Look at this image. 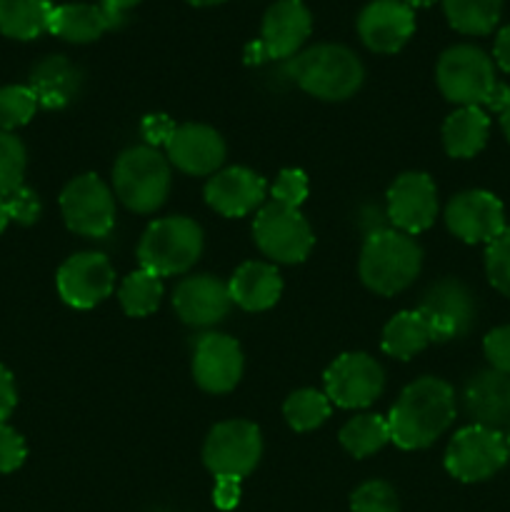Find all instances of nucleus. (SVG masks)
Segmentation results:
<instances>
[{"label":"nucleus","instance_id":"ddd939ff","mask_svg":"<svg viewBox=\"0 0 510 512\" xmlns=\"http://www.w3.org/2000/svg\"><path fill=\"white\" fill-rule=\"evenodd\" d=\"M323 383L330 403L345 410H360L383 395L385 370L368 353H345L330 363Z\"/></svg>","mask_w":510,"mask_h":512},{"label":"nucleus","instance_id":"9b49d317","mask_svg":"<svg viewBox=\"0 0 510 512\" xmlns=\"http://www.w3.org/2000/svg\"><path fill=\"white\" fill-rule=\"evenodd\" d=\"M60 213L75 235L105 238L115 228V193L95 173H83L60 193Z\"/></svg>","mask_w":510,"mask_h":512},{"label":"nucleus","instance_id":"bb28decb","mask_svg":"<svg viewBox=\"0 0 510 512\" xmlns=\"http://www.w3.org/2000/svg\"><path fill=\"white\" fill-rule=\"evenodd\" d=\"M430 343H433V333H430V325L425 323L418 310H403V313L393 315L385 323L383 338H380L383 353L398 360L415 358Z\"/></svg>","mask_w":510,"mask_h":512},{"label":"nucleus","instance_id":"3c124183","mask_svg":"<svg viewBox=\"0 0 510 512\" xmlns=\"http://www.w3.org/2000/svg\"><path fill=\"white\" fill-rule=\"evenodd\" d=\"M405 5H410V8H428V5H433L435 0H403Z\"/></svg>","mask_w":510,"mask_h":512},{"label":"nucleus","instance_id":"412c9836","mask_svg":"<svg viewBox=\"0 0 510 512\" xmlns=\"http://www.w3.org/2000/svg\"><path fill=\"white\" fill-rule=\"evenodd\" d=\"M268 193V183L255 170L233 165L223 168L205 183V203L223 218H243L260 208Z\"/></svg>","mask_w":510,"mask_h":512},{"label":"nucleus","instance_id":"6ab92c4d","mask_svg":"<svg viewBox=\"0 0 510 512\" xmlns=\"http://www.w3.org/2000/svg\"><path fill=\"white\" fill-rule=\"evenodd\" d=\"M415 33V13L403 0H370L358 15V35L373 53L393 55Z\"/></svg>","mask_w":510,"mask_h":512},{"label":"nucleus","instance_id":"a19ab883","mask_svg":"<svg viewBox=\"0 0 510 512\" xmlns=\"http://www.w3.org/2000/svg\"><path fill=\"white\" fill-rule=\"evenodd\" d=\"M173 130H175V123L168 118V115H145L143 123H140V135H143L145 145H150V148L168 145Z\"/></svg>","mask_w":510,"mask_h":512},{"label":"nucleus","instance_id":"72a5a7b5","mask_svg":"<svg viewBox=\"0 0 510 512\" xmlns=\"http://www.w3.org/2000/svg\"><path fill=\"white\" fill-rule=\"evenodd\" d=\"M25 168H28V153L23 140L0 130V198L15 193L23 185Z\"/></svg>","mask_w":510,"mask_h":512},{"label":"nucleus","instance_id":"c85d7f7f","mask_svg":"<svg viewBox=\"0 0 510 512\" xmlns=\"http://www.w3.org/2000/svg\"><path fill=\"white\" fill-rule=\"evenodd\" d=\"M450 28L463 35H488L503 15V0H443Z\"/></svg>","mask_w":510,"mask_h":512},{"label":"nucleus","instance_id":"c9c22d12","mask_svg":"<svg viewBox=\"0 0 510 512\" xmlns=\"http://www.w3.org/2000/svg\"><path fill=\"white\" fill-rule=\"evenodd\" d=\"M485 275L490 285L505 298H510V228L500 238L488 243L485 250Z\"/></svg>","mask_w":510,"mask_h":512},{"label":"nucleus","instance_id":"8fccbe9b","mask_svg":"<svg viewBox=\"0 0 510 512\" xmlns=\"http://www.w3.org/2000/svg\"><path fill=\"white\" fill-rule=\"evenodd\" d=\"M185 3L195 5V8H210V5H220L225 3V0H185Z\"/></svg>","mask_w":510,"mask_h":512},{"label":"nucleus","instance_id":"cd10ccee","mask_svg":"<svg viewBox=\"0 0 510 512\" xmlns=\"http://www.w3.org/2000/svg\"><path fill=\"white\" fill-rule=\"evenodd\" d=\"M55 5L50 0H0V33L15 40H35L50 33Z\"/></svg>","mask_w":510,"mask_h":512},{"label":"nucleus","instance_id":"7c9ffc66","mask_svg":"<svg viewBox=\"0 0 510 512\" xmlns=\"http://www.w3.org/2000/svg\"><path fill=\"white\" fill-rule=\"evenodd\" d=\"M163 295V278L145 268L133 270L128 278H123V283L118 288L120 308L130 318H145V315L155 313L160 308V303H163Z\"/></svg>","mask_w":510,"mask_h":512},{"label":"nucleus","instance_id":"c03bdc74","mask_svg":"<svg viewBox=\"0 0 510 512\" xmlns=\"http://www.w3.org/2000/svg\"><path fill=\"white\" fill-rule=\"evenodd\" d=\"M493 58H495V65L510 75V25H505V28L495 35Z\"/></svg>","mask_w":510,"mask_h":512},{"label":"nucleus","instance_id":"4468645a","mask_svg":"<svg viewBox=\"0 0 510 512\" xmlns=\"http://www.w3.org/2000/svg\"><path fill=\"white\" fill-rule=\"evenodd\" d=\"M385 218L405 235L425 233L438 218V190L428 173L398 175L385 195Z\"/></svg>","mask_w":510,"mask_h":512},{"label":"nucleus","instance_id":"2f4dec72","mask_svg":"<svg viewBox=\"0 0 510 512\" xmlns=\"http://www.w3.org/2000/svg\"><path fill=\"white\" fill-rule=\"evenodd\" d=\"M330 405L333 403L328 400V395L320 393V390H295V393L288 395V400L283 403L285 423H288L295 433H310V430L320 428V425L330 418Z\"/></svg>","mask_w":510,"mask_h":512},{"label":"nucleus","instance_id":"2eb2a0df","mask_svg":"<svg viewBox=\"0 0 510 512\" xmlns=\"http://www.w3.org/2000/svg\"><path fill=\"white\" fill-rule=\"evenodd\" d=\"M445 225L463 243H493L505 233V208L488 190H463L445 205Z\"/></svg>","mask_w":510,"mask_h":512},{"label":"nucleus","instance_id":"ea45409f","mask_svg":"<svg viewBox=\"0 0 510 512\" xmlns=\"http://www.w3.org/2000/svg\"><path fill=\"white\" fill-rule=\"evenodd\" d=\"M483 353L490 368L510 375V325H500L485 335Z\"/></svg>","mask_w":510,"mask_h":512},{"label":"nucleus","instance_id":"603ef678","mask_svg":"<svg viewBox=\"0 0 510 512\" xmlns=\"http://www.w3.org/2000/svg\"><path fill=\"white\" fill-rule=\"evenodd\" d=\"M505 445H508V455H510V428H508V433H505Z\"/></svg>","mask_w":510,"mask_h":512},{"label":"nucleus","instance_id":"a18cd8bd","mask_svg":"<svg viewBox=\"0 0 510 512\" xmlns=\"http://www.w3.org/2000/svg\"><path fill=\"white\" fill-rule=\"evenodd\" d=\"M508 108H510V88L498 80V83L493 85V90H490L488 100L483 103V110H490V113L503 115Z\"/></svg>","mask_w":510,"mask_h":512},{"label":"nucleus","instance_id":"09e8293b","mask_svg":"<svg viewBox=\"0 0 510 512\" xmlns=\"http://www.w3.org/2000/svg\"><path fill=\"white\" fill-rule=\"evenodd\" d=\"M8 223H10V218H8V210H5V200L0 198V233L8 228Z\"/></svg>","mask_w":510,"mask_h":512},{"label":"nucleus","instance_id":"f03ea898","mask_svg":"<svg viewBox=\"0 0 510 512\" xmlns=\"http://www.w3.org/2000/svg\"><path fill=\"white\" fill-rule=\"evenodd\" d=\"M285 73L300 90L328 103L353 98L365 80L358 55L338 43H320L300 50L288 60Z\"/></svg>","mask_w":510,"mask_h":512},{"label":"nucleus","instance_id":"4be33fe9","mask_svg":"<svg viewBox=\"0 0 510 512\" xmlns=\"http://www.w3.org/2000/svg\"><path fill=\"white\" fill-rule=\"evenodd\" d=\"M463 403L475 425L490 430L510 428V375L500 370H480L465 383Z\"/></svg>","mask_w":510,"mask_h":512},{"label":"nucleus","instance_id":"6e6552de","mask_svg":"<svg viewBox=\"0 0 510 512\" xmlns=\"http://www.w3.org/2000/svg\"><path fill=\"white\" fill-rule=\"evenodd\" d=\"M263 458V435L250 420H225L210 428L203 445V463L215 478L243 480Z\"/></svg>","mask_w":510,"mask_h":512},{"label":"nucleus","instance_id":"39448f33","mask_svg":"<svg viewBox=\"0 0 510 512\" xmlns=\"http://www.w3.org/2000/svg\"><path fill=\"white\" fill-rule=\"evenodd\" d=\"M203 245V228L193 218L170 215V218L153 220L138 243L140 268L150 270L160 278L183 275L198 263L203 255Z\"/></svg>","mask_w":510,"mask_h":512},{"label":"nucleus","instance_id":"b1692460","mask_svg":"<svg viewBox=\"0 0 510 512\" xmlns=\"http://www.w3.org/2000/svg\"><path fill=\"white\" fill-rule=\"evenodd\" d=\"M83 85L78 65L70 63L65 55H48L30 70L28 88L38 98L40 108L58 110L73 103Z\"/></svg>","mask_w":510,"mask_h":512},{"label":"nucleus","instance_id":"49530a36","mask_svg":"<svg viewBox=\"0 0 510 512\" xmlns=\"http://www.w3.org/2000/svg\"><path fill=\"white\" fill-rule=\"evenodd\" d=\"M138 3L140 0H100V5L118 20H125V13H128L130 8H135Z\"/></svg>","mask_w":510,"mask_h":512},{"label":"nucleus","instance_id":"37998d69","mask_svg":"<svg viewBox=\"0 0 510 512\" xmlns=\"http://www.w3.org/2000/svg\"><path fill=\"white\" fill-rule=\"evenodd\" d=\"M18 405V388H15V378L5 365H0V423L10 418V413Z\"/></svg>","mask_w":510,"mask_h":512},{"label":"nucleus","instance_id":"423d86ee","mask_svg":"<svg viewBox=\"0 0 510 512\" xmlns=\"http://www.w3.org/2000/svg\"><path fill=\"white\" fill-rule=\"evenodd\" d=\"M435 83L445 100L460 105H478L488 100L490 90L498 83L495 78V63L485 50L475 45H453L445 50L435 65Z\"/></svg>","mask_w":510,"mask_h":512},{"label":"nucleus","instance_id":"4c0bfd02","mask_svg":"<svg viewBox=\"0 0 510 512\" xmlns=\"http://www.w3.org/2000/svg\"><path fill=\"white\" fill-rule=\"evenodd\" d=\"M3 200H5V210H8V218L13 220V223H18V225L38 223L43 205H40V198L35 190L20 185L15 193L5 195Z\"/></svg>","mask_w":510,"mask_h":512},{"label":"nucleus","instance_id":"c756f323","mask_svg":"<svg viewBox=\"0 0 510 512\" xmlns=\"http://www.w3.org/2000/svg\"><path fill=\"white\" fill-rule=\"evenodd\" d=\"M340 445L348 450L353 458H368L383 450L390 443V425L388 418L373 413H363L350 418L338 433Z\"/></svg>","mask_w":510,"mask_h":512},{"label":"nucleus","instance_id":"f257e3e1","mask_svg":"<svg viewBox=\"0 0 510 512\" xmlns=\"http://www.w3.org/2000/svg\"><path fill=\"white\" fill-rule=\"evenodd\" d=\"M455 413L453 385L430 375L413 380L390 408V443L400 450L430 448L453 425Z\"/></svg>","mask_w":510,"mask_h":512},{"label":"nucleus","instance_id":"9d476101","mask_svg":"<svg viewBox=\"0 0 510 512\" xmlns=\"http://www.w3.org/2000/svg\"><path fill=\"white\" fill-rule=\"evenodd\" d=\"M508 445L500 430L468 425L458 430L445 450V470L460 483H483L508 463Z\"/></svg>","mask_w":510,"mask_h":512},{"label":"nucleus","instance_id":"0eeeda50","mask_svg":"<svg viewBox=\"0 0 510 512\" xmlns=\"http://www.w3.org/2000/svg\"><path fill=\"white\" fill-rule=\"evenodd\" d=\"M313 30V15L303 0H275L263 15L260 38L245 50V63L260 65L265 60H290L303 50Z\"/></svg>","mask_w":510,"mask_h":512},{"label":"nucleus","instance_id":"58836bf2","mask_svg":"<svg viewBox=\"0 0 510 512\" xmlns=\"http://www.w3.org/2000/svg\"><path fill=\"white\" fill-rule=\"evenodd\" d=\"M28 458V445L18 430L0 423V473H15Z\"/></svg>","mask_w":510,"mask_h":512},{"label":"nucleus","instance_id":"1a4fd4ad","mask_svg":"<svg viewBox=\"0 0 510 512\" xmlns=\"http://www.w3.org/2000/svg\"><path fill=\"white\" fill-rule=\"evenodd\" d=\"M253 240L260 253L273 263H303L315 245L313 228L300 210L268 203L258 210L253 223Z\"/></svg>","mask_w":510,"mask_h":512},{"label":"nucleus","instance_id":"5701e85b","mask_svg":"<svg viewBox=\"0 0 510 512\" xmlns=\"http://www.w3.org/2000/svg\"><path fill=\"white\" fill-rule=\"evenodd\" d=\"M230 300L248 313L270 310L283 295V278L273 263L248 260L228 280Z\"/></svg>","mask_w":510,"mask_h":512},{"label":"nucleus","instance_id":"7ed1b4c3","mask_svg":"<svg viewBox=\"0 0 510 512\" xmlns=\"http://www.w3.org/2000/svg\"><path fill=\"white\" fill-rule=\"evenodd\" d=\"M423 270V248L413 235L400 230H373L365 238L358 260V275L368 290L393 298L408 290Z\"/></svg>","mask_w":510,"mask_h":512},{"label":"nucleus","instance_id":"f3484780","mask_svg":"<svg viewBox=\"0 0 510 512\" xmlns=\"http://www.w3.org/2000/svg\"><path fill=\"white\" fill-rule=\"evenodd\" d=\"M245 370L243 348L235 338L223 333H208L195 343L193 378L200 390L210 395H225L240 383Z\"/></svg>","mask_w":510,"mask_h":512},{"label":"nucleus","instance_id":"79ce46f5","mask_svg":"<svg viewBox=\"0 0 510 512\" xmlns=\"http://www.w3.org/2000/svg\"><path fill=\"white\" fill-rule=\"evenodd\" d=\"M240 480L238 478H215V488H213V503L215 508L228 512L235 510L240 503Z\"/></svg>","mask_w":510,"mask_h":512},{"label":"nucleus","instance_id":"aec40b11","mask_svg":"<svg viewBox=\"0 0 510 512\" xmlns=\"http://www.w3.org/2000/svg\"><path fill=\"white\" fill-rule=\"evenodd\" d=\"M230 290L215 275H190L183 278L173 290V308L185 325L210 328L223 323L230 313Z\"/></svg>","mask_w":510,"mask_h":512},{"label":"nucleus","instance_id":"e433bc0d","mask_svg":"<svg viewBox=\"0 0 510 512\" xmlns=\"http://www.w3.org/2000/svg\"><path fill=\"white\" fill-rule=\"evenodd\" d=\"M308 175L298 168H285L280 170L278 178H275L273 188H270V203L285 205V208H295L298 210L300 205L305 203L308 198Z\"/></svg>","mask_w":510,"mask_h":512},{"label":"nucleus","instance_id":"473e14b6","mask_svg":"<svg viewBox=\"0 0 510 512\" xmlns=\"http://www.w3.org/2000/svg\"><path fill=\"white\" fill-rule=\"evenodd\" d=\"M38 98L28 85H3L0 88V130L10 133L15 128H23L35 118Z\"/></svg>","mask_w":510,"mask_h":512},{"label":"nucleus","instance_id":"dca6fc26","mask_svg":"<svg viewBox=\"0 0 510 512\" xmlns=\"http://www.w3.org/2000/svg\"><path fill=\"white\" fill-rule=\"evenodd\" d=\"M58 293L75 310H90L110 298L115 288V268L103 253H75L60 265Z\"/></svg>","mask_w":510,"mask_h":512},{"label":"nucleus","instance_id":"a878e982","mask_svg":"<svg viewBox=\"0 0 510 512\" xmlns=\"http://www.w3.org/2000/svg\"><path fill=\"white\" fill-rule=\"evenodd\" d=\"M490 135V118L478 105L453 110L443 123V148L450 158H475Z\"/></svg>","mask_w":510,"mask_h":512},{"label":"nucleus","instance_id":"f704fd0d","mask_svg":"<svg viewBox=\"0 0 510 512\" xmlns=\"http://www.w3.org/2000/svg\"><path fill=\"white\" fill-rule=\"evenodd\" d=\"M350 512H400L398 493L385 480H368L350 495Z\"/></svg>","mask_w":510,"mask_h":512},{"label":"nucleus","instance_id":"de8ad7c7","mask_svg":"<svg viewBox=\"0 0 510 512\" xmlns=\"http://www.w3.org/2000/svg\"><path fill=\"white\" fill-rule=\"evenodd\" d=\"M500 128H503L505 138H508V143H510V108L500 115Z\"/></svg>","mask_w":510,"mask_h":512},{"label":"nucleus","instance_id":"f8f14e48","mask_svg":"<svg viewBox=\"0 0 510 512\" xmlns=\"http://www.w3.org/2000/svg\"><path fill=\"white\" fill-rule=\"evenodd\" d=\"M415 310L430 325L433 343H448L468 335L478 315L473 293L458 278H443L430 285Z\"/></svg>","mask_w":510,"mask_h":512},{"label":"nucleus","instance_id":"393cba45","mask_svg":"<svg viewBox=\"0 0 510 512\" xmlns=\"http://www.w3.org/2000/svg\"><path fill=\"white\" fill-rule=\"evenodd\" d=\"M123 20L113 18L103 5L93 3H65L55 5L50 18V33L68 43H93L105 30H113Z\"/></svg>","mask_w":510,"mask_h":512},{"label":"nucleus","instance_id":"a211bd4d","mask_svg":"<svg viewBox=\"0 0 510 512\" xmlns=\"http://www.w3.org/2000/svg\"><path fill=\"white\" fill-rule=\"evenodd\" d=\"M225 140L215 128L203 123H183L175 125L168 145H165V158L170 165L193 178L215 175L220 165L225 163Z\"/></svg>","mask_w":510,"mask_h":512},{"label":"nucleus","instance_id":"20e7f679","mask_svg":"<svg viewBox=\"0 0 510 512\" xmlns=\"http://www.w3.org/2000/svg\"><path fill=\"white\" fill-rule=\"evenodd\" d=\"M170 163L158 148L133 145L113 165V193L128 210L140 215L163 208L170 193Z\"/></svg>","mask_w":510,"mask_h":512}]
</instances>
